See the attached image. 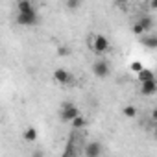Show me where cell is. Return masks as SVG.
Here are the masks:
<instances>
[{"mask_svg":"<svg viewBox=\"0 0 157 157\" xmlns=\"http://www.w3.org/2000/svg\"><path fill=\"white\" fill-rule=\"evenodd\" d=\"M67 8H68V10H78V8H80V2H78V0H68V2H67Z\"/></svg>","mask_w":157,"mask_h":157,"instance_id":"obj_18","label":"cell"},{"mask_svg":"<svg viewBox=\"0 0 157 157\" xmlns=\"http://www.w3.org/2000/svg\"><path fill=\"white\" fill-rule=\"evenodd\" d=\"M139 76V80H140V83H146V82H151V80H155V76H153V72L150 70V68H144L140 74H137Z\"/></svg>","mask_w":157,"mask_h":157,"instance_id":"obj_10","label":"cell"},{"mask_svg":"<svg viewBox=\"0 0 157 157\" xmlns=\"http://www.w3.org/2000/svg\"><path fill=\"white\" fill-rule=\"evenodd\" d=\"M131 32H133L135 35H142V33H144V28H142L139 22H133V26H131Z\"/></svg>","mask_w":157,"mask_h":157,"instance_id":"obj_15","label":"cell"},{"mask_svg":"<svg viewBox=\"0 0 157 157\" xmlns=\"http://www.w3.org/2000/svg\"><path fill=\"white\" fill-rule=\"evenodd\" d=\"M63 157H76V151H74L72 144H68V146H67V150H65V155H63Z\"/></svg>","mask_w":157,"mask_h":157,"instance_id":"obj_17","label":"cell"},{"mask_svg":"<svg viewBox=\"0 0 157 157\" xmlns=\"http://www.w3.org/2000/svg\"><path fill=\"white\" fill-rule=\"evenodd\" d=\"M57 54H59V56H67V54H68V48H67V46H59V48H57Z\"/></svg>","mask_w":157,"mask_h":157,"instance_id":"obj_19","label":"cell"},{"mask_svg":"<svg viewBox=\"0 0 157 157\" xmlns=\"http://www.w3.org/2000/svg\"><path fill=\"white\" fill-rule=\"evenodd\" d=\"M93 50L96 54H105L109 50V39L102 33H96L94 39H93Z\"/></svg>","mask_w":157,"mask_h":157,"instance_id":"obj_4","label":"cell"},{"mask_svg":"<svg viewBox=\"0 0 157 157\" xmlns=\"http://www.w3.org/2000/svg\"><path fill=\"white\" fill-rule=\"evenodd\" d=\"M32 157H44V151H41V150H35V151L32 153Z\"/></svg>","mask_w":157,"mask_h":157,"instance_id":"obj_20","label":"cell"},{"mask_svg":"<svg viewBox=\"0 0 157 157\" xmlns=\"http://www.w3.org/2000/svg\"><path fill=\"white\" fill-rule=\"evenodd\" d=\"M155 93H157V82H155V80L146 82V83L140 85V94H144V96H151V94H155Z\"/></svg>","mask_w":157,"mask_h":157,"instance_id":"obj_7","label":"cell"},{"mask_svg":"<svg viewBox=\"0 0 157 157\" xmlns=\"http://www.w3.org/2000/svg\"><path fill=\"white\" fill-rule=\"evenodd\" d=\"M151 120L157 124V109H153V111H151Z\"/></svg>","mask_w":157,"mask_h":157,"instance_id":"obj_21","label":"cell"},{"mask_svg":"<svg viewBox=\"0 0 157 157\" xmlns=\"http://www.w3.org/2000/svg\"><path fill=\"white\" fill-rule=\"evenodd\" d=\"M137 22H139V24L144 28V32H150V30L153 28V19H151L150 15H142V17H140Z\"/></svg>","mask_w":157,"mask_h":157,"instance_id":"obj_9","label":"cell"},{"mask_svg":"<svg viewBox=\"0 0 157 157\" xmlns=\"http://www.w3.org/2000/svg\"><path fill=\"white\" fill-rule=\"evenodd\" d=\"M131 70H133V72H137V74H140L144 68H142V65H140L139 61H133V63H131Z\"/></svg>","mask_w":157,"mask_h":157,"instance_id":"obj_16","label":"cell"},{"mask_svg":"<svg viewBox=\"0 0 157 157\" xmlns=\"http://www.w3.org/2000/svg\"><path fill=\"white\" fill-rule=\"evenodd\" d=\"M93 74L96 78H107L111 74V67H109L107 59H96L93 63Z\"/></svg>","mask_w":157,"mask_h":157,"instance_id":"obj_3","label":"cell"},{"mask_svg":"<svg viewBox=\"0 0 157 157\" xmlns=\"http://www.w3.org/2000/svg\"><path fill=\"white\" fill-rule=\"evenodd\" d=\"M122 113H124V117H128V118H135V117H137V109H135L133 105H126V107L122 109Z\"/></svg>","mask_w":157,"mask_h":157,"instance_id":"obj_14","label":"cell"},{"mask_svg":"<svg viewBox=\"0 0 157 157\" xmlns=\"http://www.w3.org/2000/svg\"><path fill=\"white\" fill-rule=\"evenodd\" d=\"M85 124H87V120H85V117H82V115L72 120V128H74V129H82V128H85Z\"/></svg>","mask_w":157,"mask_h":157,"instance_id":"obj_13","label":"cell"},{"mask_svg":"<svg viewBox=\"0 0 157 157\" xmlns=\"http://www.w3.org/2000/svg\"><path fill=\"white\" fill-rule=\"evenodd\" d=\"M102 155V144L98 140H93L85 146V157H100Z\"/></svg>","mask_w":157,"mask_h":157,"instance_id":"obj_5","label":"cell"},{"mask_svg":"<svg viewBox=\"0 0 157 157\" xmlns=\"http://www.w3.org/2000/svg\"><path fill=\"white\" fill-rule=\"evenodd\" d=\"M32 10H35V6L30 0H19L17 2V11L19 13H26V11H32Z\"/></svg>","mask_w":157,"mask_h":157,"instance_id":"obj_8","label":"cell"},{"mask_svg":"<svg viewBox=\"0 0 157 157\" xmlns=\"http://www.w3.org/2000/svg\"><path fill=\"white\" fill-rule=\"evenodd\" d=\"M35 139H37V129H35V128H26V129H24V140L33 142Z\"/></svg>","mask_w":157,"mask_h":157,"instance_id":"obj_11","label":"cell"},{"mask_svg":"<svg viewBox=\"0 0 157 157\" xmlns=\"http://www.w3.org/2000/svg\"><path fill=\"white\" fill-rule=\"evenodd\" d=\"M153 131H155V139H157V124H155V129Z\"/></svg>","mask_w":157,"mask_h":157,"instance_id":"obj_23","label":"cell"},{"mask_svg":"<svg viewBox=\"0 0 157 157\" xmlns=\"http://www.w3.org/2000/svg\"><path fill=\"white\" fill-rule=\"evenodd\" d=\"M37 22H39L37 10L26 11V13H17V24H21V26H35Z\"/></svg>","mask_w":157,"mask_h":157,"instance_id":"obj_2","label":"cell"},{"mask_svg":"<svg viewBox=\"0 0 157 157\" xmlns=\"http://www.w3.org/2000/svg\"><path fill=\"white\" fill-rule=\"evenodd\" d=\"M78 117H80L78 107H76L72 102H63V105H61V109H59V118H61V122H70V124H72V120L78 118Z\"/></svg>","mask_w":157,"mask_h":157,"instance_id":"obj_1","label":"cell"},{"mask_svg":"<svg viewBox=\"0 0 157 157\" xmlns=\"http://www.w3.org/2000/svg\"><path fill=\"white\" fill-rule=\"evenodd\" d=\"M142 44L148 46V48H157V37L155 35H146L142 39Z\"/></svg>","mask_w":157,"mask_h":157,"instance_id":"obj_12","label":"cell"},{"mask_svg":"<svg viewBox=\"0 0 157 157\" xmlns=\"http://www.w3.org/2000/svg\"><path fill=\"white\" fill-rule=\"evenodd\" d=\"M150 6H151L153 10H157V0H151V2H150Z\"/></svg>","mask_w":157,"mask_h":157,"instance_id":"obj_22","label":"cell"},{"mask_svg":"<svg viewBox=\"0 0 157 157\" xmlns=\"http://www.w3.org/2000/svg\"><path fill=\"white\" fill-rule=\"evenodd\" d=\"M54 80L57 83H68L70 82V72L67 68H57V70H54Z\"/></svg>","mask_w":157,"mask_h":157,"instance_id":"obj_6","label":"cell"}]
</instances>
